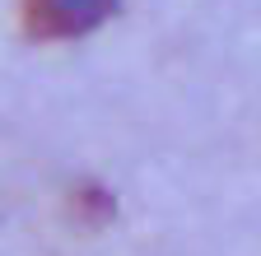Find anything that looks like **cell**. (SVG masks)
I'll list each match as a JSON object with an SVG mask.
<instances>
[{
  "label": "cell",
  "mask_w": 261,
  "mask_h": 256,
  "mask_svg": "<svg viewBox=\"0 0 261 256\" xmlns=\"http://www.w3.org/2000/svg\"><path fill=\"white\" fill-rule=\"evenodd\" d=\"M117 10V0H23L33 38H84Z\"/></svg>",
  "instance_id": "6da1fadb"
}]
</instances>
